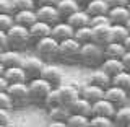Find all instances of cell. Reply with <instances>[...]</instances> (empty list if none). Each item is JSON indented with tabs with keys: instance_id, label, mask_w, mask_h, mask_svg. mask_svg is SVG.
I'll return each mask as SVG.
<instances>
[{
	"instance_id": "6da1fadb",
	"label": "cell",
	"mask_w": 130,
	"mask_h": 127,
	"mask_svg": "<svg viewBox=\"0 0 130 127\" xmlns=\"http://www.w3.org/2000/svg\"><path fill=\"white\" fill-rule=\"evenodd\" d=\"M104 59H106V55H104V47L103 46L96 44L94 41L86 43V44H81L78 60L85 65V67H91V68L101 67V64H103Z\"/></svg>"
},
{
	"instance_id": "7a4b0ae2",
	"label": "cell",
	"mask_w": 130,
	"mask_h": 127,
	"mask_svg": "<svg viewBox=\"0 0 130 127\" xmlns=\"http://www.w3.org/2000/svg\"><path fill=\"white\" fill-rule=\"evenodd\" d=\"M7 38H8V47L16 49V51H23L31 44V34L29 30L26 26L15 23L10 30L7 31Z\"/></svg>"
},
{
	"instance_id": "3957f363",
	"label": "cell",
	"mask_w": 130,
	"mask_h": 127,
	"mask_svg": "<svg viewBox=\"0 0 130 127\" xmlns=\"http://www.w3.org/2000/svg\"><path fill=\"white\" fill-rule=\"evenodd\" d=\"M54 88L47 80H44L42 77L32 78L28 81V90H29V103L34 104H44L46 96L51 93V90Z\"/></svg>"
},
{
	"instance_id": "277c9868",
	"label": "cell",
	"mask_w": 130,
	"mask_h": 127,
	"mask_svg": "<svg viewBox=\"0 0 130 127\" xmlns=\"http://www.w3.org/2000/svg\"><path fill=\"white\" fill-rule=\"evenodd\" d=\"M34 51L39 57H42L44 60H54L59 59V41L52 36H46L36 41Z\"/></svg>"
},
{
	"instance_id": "5b68a950",
	"label": "cell",
	"mask_w": 130,
	"mask_h": 127,
	"mask_svg": "<svg viewBox=\"0 0 130 127\" xmlns=\"http://www.w3.org/2000/svg\"><path fill=\"white\" fill-rule=\"evenodd\" d=\"M80 49H81V44L75 38H68L65 41H60L59 43V59L63 60V62L78 60Z\"/></svg>"
},
{
	"instance_id": "8992f818",
	"label": "cell",
	"mask_w": 130,
	"mask_h": 127,
	"mask_svg": "<svg viewBox=\"0 0 130 127\" xmlns=\"http://www.w3.org/2000/svg\"><path fill=\"white\" fill-rule=\"evenodd\" d=\"M23 70L26 72V77H28V81L32 80V78H38L41 77V72H42L44 65H46V60L42 57H39L38 54L36 55H23L21 59V64Z\"/></svg>"
},
{
	"instance_id": "52a82bcc",
	"label": "cell",
	"mask_w": 130,
	"mask_h": 127,
	"mask_svg": "<svg viewBox=\"0 0 130 127\" xmlns=\"http://www.w3.org/2000/svg\"><path fill=\"white\" fill-rule=\"evenodd\" d=\"M8 95H10L13 106H24L29 103V90H28V81L24 83H10L7 88Z\"/></svg>"
},
{
	"instance_id": "ba28073f",
	"label": "cell",
	"mask_w": 130,
	"mask_h": 127,
	"mask_svg": "<svg viewBox=\"0 0 130 127\" xmlns=\"http://www.w3.org/2000/svg\"><path fill=\"white\" fill-rule=\"evenodd\" d=\"M57 88H59V93H60V101H62V104L68 106V108H70V104L73 103V101L78 100V98L81 96V93H80L81 87L80 85H75V81L60 83Z\"/></svg>"
},
{
	"instance_id": "9c48e42d",
	"label": "cell",
	"mask_w": 130,
	"mask_h": 127,
	"mask_svg": "<svg viewBox=\"0 0 130 127\" xmlns=\"http://www.w3.org/2000/svg\"><path fill=\"white\" fill-rule=\"evenodd\" d=\"M104 98L111 101V103L116 106V108H120V106H124V104H128L130 93H128L125 88H120V87H116V85H111L109 88H106Z\"/></svg>"
},
{
	"instance_id": "30bf717a",
	"label": "cell",
	"mask_w": 130,
	"mask_h": 127,
	"mask_svg": "<svg viewBox=\"0 0 130 127\" xmlns=\"http://www.w3.org/2000/svg\"><path fill=\"white\" fill-rule=\"evenodd\" d=\"M36 13H38V20L46 21L49 24H55V23H59L60 20H63L62 16H60L55 5H38Z\"/></svg>"
},
{
	"instance_id": "8fae6325",
	"label": "cell",
	"mask_w": 130,
	"mask_h": 127,
	"mask_svg": "<svg viewBox=\"0 0 130 127\" xmlns=\"http://www.w3.org/2000/svg\"><path fill=\"white\" fill-rule=\"evenodd\" d=\"M41 77L44 80H47L52 87H59L60 83H63V73L60 70V67H57L54 64H47L44 65L42 72H41Z\"/></svg>"
},
{
	"instance_id": "7c38bea8",
	"label": "cell",
	"mask_w": 130,
	"mask_h": 127,
	"mask_svg": "<svg viewBox=\"0 0 130 127\" xmlns=\"http://www.w3.org/2000/svg\"><path fill=\"white\" fill-rule=\"evenodd\" d=\"M73 33H75V28H73L67 20H60L59 23L52 24L51 36H52V38H55L60 43V41H65V39H68V38H73Z\"/></svg>"
},
{
	"instance_id": "4fadbf2b",
	"label": "cell",
	"mask_w": 130,
	"mask_h": 127,
	"mask_svg": "<svg viewBox=\"0 0 130 127\" xmlns=\"http://www.w3.org/2000/svg\"><path fill=\"white\" fill-rule=\"evenodd\" d=\"M109 21L111 24H125L130 18V10L127 5H120V7H111L109 8Z\"/></svg>"
},
{
	"instance_id": "5bb4252c",
	"label": "cell",
	"mask_w": 130,
	"mask_h": 127,
	"mask_svg": "<svg viewBox=\"0 0 130 127\" xmlns=\"http://www.w3.org/2000/svg\"><path fill=\"white\" fill-rule=\"evenodd\" d=\"M80 93H81V96H83L85 100L89 101V103H96V101H99L101 98H104L106 90L101 88V87H98V85L86 83V85H83V87H81Z\"/></svg>"
},
{
	"instance_id": "9a60e30c",
	"label": "cell",
	"mask_w": 130,
	"mask_h": 127,
	"mask_svg": "<svg viewBox=\"0 0 130 127\" xmlns=\"http://www.w3.org/2000/svg\"><path fill=\"white\" fill-rule=\"evenodd\" d=\"M88 83H93V85H98V87L101 88H109L112 85V77L107 75L103 68H96V70H93L91 73L88 75Z\"/></svg>"
},
{
	"instance_id": "2e32d148",
	"label": "cell",
	"mask_w": 130,
	"mask_h": 127,
	"mask_svg": "<svg viewBox=\"0 0 130 127\" xmlns=\"http://www.w3.org/2000/svg\"><path fill=\"white\" fill-rule=\"evenodd\" d=\"M29 34H31V39L34 41H38L41 38H46V36H51V33H52V24H49L46 21H41V20H38L36 23H32L29 28Z\"/></svg>"
},
{
	"instance_id": "e0dca14e",
	"label": "cell",
	"mask_w": 130,
	"mask_h": 127,
	"mask_svg": "<svg viewBox=\"0 0 130 127\" xmlns=\"http://www.w3.org/2000/svg\"><path fill=\"white\" fill-rule=\"evenodd\" d=\"M21 52L16 51V49H11V47H7L2 51V54H0V62L5 65V68L8 67H15V65H20L21 64Z\"/></svg>"
},
{
	"instance_id": "ac0fdd59",
	"label": "cell",
	"mask_w": 130,
	"mask_h": 127,
	"mask_svg": "<svg viewBox=\"0 0 130 127\" xmlns=\"http://www.w3.org/2000/svg\"><path fill=\"white\" fill-rule=\"evenodd\" d=\"M93 41L103 47L111 43V24L93 26Z\"/></svg>"
},
{
	"instance_id": "d6986e66",
	"label": "cell",
	"mask_w": 130,
	"mask_h": 127,
	"mask_svg": "<svg viewBox=\"0 0 130 127\" xmlns=\"http://www.w3.org/2000/svg\"><path fill=\"white\" fill-rule=\"evenodd\" d=\"M116 106H114L109 100L101 98L99 101L93 103V114H99V116H107L114 119V114H116Z\"/></svg>"
},
{
	"instance_id": "ffe728a7",
	"label": "cell",
	"mask_w": 130,
	"mask_h": 127,
	"mask_svg": "<svg viewBox=\"0 0 130 127\" xmlns=\"http://www.w3.org/2000/svg\"><path fill=\"white\" fill-rule=\"evenodd\" d=\"M55 7H57V10H59L60 16H62L63 20H67L72 13H75L76 10L81 8V2L80 0H59V3H57Z\"/></svg>"
},
{
	"instance_id": "44dd1931",
	"label": "cell",
	"mask_w": 130,
	"mask_h": 127,
	"mask_svg": "<svg viewBox=\"0 0 130 127\" xmlns=\"http://www.w3.org/2000/svg\"><path fill=\"white\" fill-rule=\"evenodd\" d=\"M13 18L15 23L29 28L32 23L38 21V13H36V10H20V11H13Z\"/></svg>"
},
{
	"instance_id": "7402d4cb",
	"label": "cell",
	"mask_w": 130,
	"mask_h": 127,
	"mask_svg": "<svg viewBox=\"0 0 130 127\" xmlns=\"http://www.w3.org/2000/svg\"><path fill=\"white\" fill-rule=\"evenodd\" d=\"M3 75H5V78L8 80V83H24V81H28L26 72L23 70L21 65H15V67L5 68Z\"/></svg>"
},
{
	"instance_id": "603a6c76",
	"label": "cell",
	"mask_w": 130,
	"mask_h": 127,
	"mask_svg": "<svg viewBox=\"0 0 130 127\" xmlns=\"http://www.w3.org/2000/svg\"><path fill=\"white\" fill-rule=\"evenodd\" d=\"M83 8L88 11L91 16H96V15H107L109 13V7L106 0H89V2L83 3Z\"/></svg>"
},
{
	"instance_id": "cb8c5ba5",
	"label": "cell",
	"mask_w": 130,
	"mask_h": 127,
	"mask_svg": "<svg viewBox=\"0 0 130 127\" xmlns=\"http://www.w3.org/2000/svg\"><path fill=\"white\" fill-rule=\"evenodd\" d=\"M67 21L76 30V28H81V26H88L89 21H91V15H89L85 8H80V10H76L75 13H72L68 16Z\"/></svg>"
},
{
	"instance_id": "d4e9b609",
	"label": "cell",
	"mask_w": 130,
	"mask_h": 127,
	"mask_svg": "<svg viewBox=\"0 0 130 127\" xmlns=\"http://www.w3.org/2000/svg\"><path fill=\"white\" fill-rule=\"evenodd\" d=\"M101 68L111 77L120 73L122 70H125L124 64H122V59H114V57H106L103 60V64H101Z\"/></svg>"
},
{
	"instance_id": "484cf974",
	"label": "cell",
	"mask_w": 130,
	"mask_h": 127,
	"mask_svg": "<svg viewBox=\"0 0 130 127\" xmlns=\"http://www.w3.org/2000/svg\"><path fill=\"white\" fill-rule=\"evenodd\" d=\"M70 111L76 114H83V116L91 117L93 116V103H89L88 100H85L83 96H80L78 100H75L70 104Z\"/></svg>"
},
{
	"instance_id": "4316f807",
	"label": "cell",
	"mask_w": 130,
	"mask_h": 127,
	"mask_svg": "<svg viewBox=\"0 0 130 127\" xmlns=\"http://www.w3.org/2000/svg\"><path fill=\"white\" fill-rule=\"evenodd\" d=\"M70 114H72L70 108L65 106V104H57V106H54V108L47 109V116H49L51 121H63V122H67Z\"/></svg>"
},
{
	"instance_id": "83f0119b",
	"label": "cell",
	"mask_w": 130,
	"mask_h": 127,
	"mask_svg": "<svg viewBox=\"0 0 130 127\" xmlns=\"http://www.w3.org/2000/svg\"><path fill=\"white\" fill-rule=\"evenodd\" d=\"M114 125H117V127H128L130 125V104H124L116 109Z\"/></svg>"
},
{
	"instance_id": "f1b7e54d",
	"label": "cell",
	"mask_w": 130,
	"mask_h": 127,
	"mask_svg": "<svg viewBox=\"0 0 130 127\" xmlns=\"http://www.w3.org/2000/svg\"><path fill=\"white\" fill-rule=\"evenodd\" d=\"M127 52L124 43H109L104 46V55L106 57H114V59H122L124 54Z\"/></svg>"
},
{
	"instance_id": "f546056e",
	"label": "cell",
	"mask_w": 130,
	"mask_h": 127,
	"mask_svg": "<svg viewBox=\"0 0 130 127\" xmlns=\"http://www.w3.org/2000/svg\"><path fill=\"white\" fill-rule=\"evenodd\" d=\"M130 34L125 24H111V41L112 43H124Z\"/></svg>"
},
{
	"instance_id": "4dcf8cb0",
	"label": "cell",
	"mask_w": 130,
	"mask_h": 127,
	"mask_svg": "<svg viewBox=\"0 0 130 127\" xmlns=\"http://www.w3.org/2000/svg\"><path fill=\"white\" fill-rule=\"evenodd\" d=\"M73 38L78 41L80 44L91 43V41H93V26H91V24H88V26L76 28L75 33H73Z\"/></svg>"
},
{
	"instance_id": "1f68e13d",
	"label": "cell",
	"mask_w": 130,
	"mask_h": 127,
	"mask_svg": "<svg viewBox=\"0 0 130 127\" xmlns=\"http://www.w3.org/2000/svg\"><path fill=\"white\" fill-rule=\"evenodd\" d=\"M89 119L91 117H88V116L72 112L67 119V127H89Z\"/></svg>"
},
{
	"instance_id": "d6a6232c",
	"label": "cell",
	"mask_w": 130,
	"mask_h": 127,
	"mask_svg": "<svg viewBox=\"0 0 130 127\" xmlns=\"http://www.w3.org/2000/svg\"><path fill=\"white\" fill-rule=\"evenodd\" d=\"M112 85L120 87V88H125V90L130 93V72L122 70L120 73L114 75V77H112Z\"/></svg>"
},
{
	"instance_id": "836d02e7",
	"label": "cell",
	"mask_w": 130,
	"mask_h": 127,
	"mask_svg": "<svg viewBox=\"0 0 130 127\" xmlns=\"http://www.w3.org/2000/svg\"><path fill=\"white\" fill-rule=\"evenodd\" d=\"M114 119L107 116H99V114H93L89 119V127H112Z\"/></svg>"
},
{
	"instance_id": "e575fe53",
	"label": "cell",
	"mask_w": 130,
	"mask_h": 127,
	"mask_svg": "<svg viewBox=\"0 0 130 127\" xmlns=\"http://www.w3.org/2000/svg\"><path fill=\"white\" fill-rule=\"evenodd\" d=\"M57 104H62V101H60V93H59V88L54 87L51 90V93L46 96V100H44V106L49 109V108H54Z\"/></svg>"
},
{
	"instance_id": "d590c367",
	"label": "cell",
	"mask_w": 130,
	"mask_h": 127,
	"mask_svg": "<svg viewBox=\"0 0 130 127\" xmlns=\"http://www.w3.org/2000/svg\"><path fill=\"white\" fill-rule=\"evenodd\" d=\"M38 0H13V11L20 10H36Z\"/></svg>"
},
{
	"instance_id": "8d00e7d4",
	"label": "cell",
	"mask_w": 130,
	"mask_h": 127,
	"mask_svg": "<svg viewBox=\"0 0 130 127\" xmlns=\"http://www.w3.org/2000/svg\"><path fill=\"white\" fill-rule=\"evenodd\" d=\"M13 24H15L13 13H0V30L2 31H8Z\"/></svg>"
},
{
	"instance_id": "74e56055",
	"label": "cell",
	"mask_w": 130,
	"mask_h": 127,
	"mask_svg": "<svg viewBox=\"0 0 130 127\" xmlns=\"http://www.w3.org/2000/svg\"><path fill=\"white\" fill-rule=\"evenodd\" d=\"M0 108L2 109H11L13 108V101H11L8 91H0Z\"/></svg>"
},
{
	"instance_id": "f35d334b",
	"label": "cell",
	"mask_w": 130,
	"mask_h": 127,
	"mask_svg": "<svg viewBox=\"0 0 130 127\" xmlns=\"http://www.w3.org/2000/svg\"><path fill=\"white\" fill-rule=\"evenodd\" d=\"M89 24L91 26H101V24H111V21H109L107 15H96V16H91Z\"/></svg>"
},
{
	"instance_id": "ab89813d",
	"label": "cell",
	"mask_w": 130,
	"mask_h": 127,
	"mask_svg": "<svg viewBox=\"0 0 130 127\" xmlns=\"http://www.w3.org/2000/svg\"><path fill=\"white\" fill-rule=\"evenodd\" d=\"M10 122H11L10 109H2V108H0V127L10 125Z\"/></svg>"
},
{
	"instance_id": "60d3db41",
	"label": "cell",
	"mask_w": 130,
	"mask_h": 127,
	"mask_svg": "<svg viewBox=\"0 0 130 127\" xmlns=\"http://www.w3.org/2000/svg\"><path fill=\"white\" fill-rule=\"evenodd\" d=\"M0 13H13V0H0Z\"/></svg>"
},
{
	"instance_id": "b9f144b4",
	"label": "cell",
	"mask_w": 130,
	"mask_h": 127,
	"mask_svg": "<svg viewBox=\"0 0 130 127\" xmlns=\"http://www.w3.org/2000/svg\"><path fill=\"white\" fill-rule=\"evenodd\" d=\"M8 47V38H7V31L0 30V49H7Z\"/></svg>"
},
{
	"instance_id": "7bdbcfd3",
	"label": "cell",
	"mask_w": 130,
	"mask_h": 127,
	"mask_svg": "<svg viewBox=\"0 0 130 127\" xmlns=\"http://www.w3.org/2000/svg\"><path fill=\"white\" fill-rule=\"evenodd\" d=\"M122 64H124V68L127 72H130V51H127L122 57Z\"/></svg>"
},
{
	"instance_id": "ee69618b",
	"label": "cell",
	"mask_w": 130,
	"mask_h": 127,
	"mask_svg": "<svg viewBox=\"0 0 130 127\" xmlns=\"http://www.w3.org/2000/svg\"><path fill=\"white\" fill-rule=\"evenodd\" d=\"M109 7H120V5H127L128 0H106Z\"/></svg>"
},
{
	"instance_id": "f6af8a7d",
	"label": "cell",
	"mask_w": 130,
	"mask_h": 127,
	"mask_svg": "<svg viewBox=\"0 0 130 127\" xmlns=\"http://www.w3.org/2000/svg\"><path fill=\"white\" fill-rule=\"evenodd\" d=\"M8 80L5 78V75H0V91H5V90L8 88Z\"/></svg>"
},
{
	"instance_id": "bcb514c9",
	"label": "cell",
	"mask_w": 130,
	"mask_h": 127,
	"mask_svg": "<svg viewBox=\"0 0 130 127\" xmlns=\"http://www.w3.org/2000/svg\"><path fill=\"white\" fill-rule=\"evenodd\" d=\"M47 125L49 127H67V122H63V121H51V122H47Z\"/></svg>"
},
{
	"instance_id": "7dc6e473",
	"label": "cell",
	"mask_w": 130,
	"mask_h": 127,
	"mask_svg": "<svg viewBox=\"0 0 130 127\" xmlns=\"http://www.w3.org/2000/svg\"><path fill=\"white\" fill-rule=\"evenodd\" d=\"M59 0H38V5H57Z\"/></svg>"
},
{
	"instance_id": "c3c4849f",
	"label": "cell",
	"mask_w": 130,
	"mask_h": 127,
	"mask_svg": "<svg viewBox=\"0 0 130 127\" xmlns=\"http://www.w3.org/2000/svg\"><path fill=\"white\" fill-rule=\"evenodd\" d=\"M124 46H125V49H127V51H130V34L127 36V39L124 41Z\"/></svg>"
},
{
	"instance_id": "681fc988",
	"label": "cell",
	"mask_w": 130,
	"mask_h": 127,
	"mask_svg": "<svg viewBox=\"0 0 130 127\" xmlns=\"http://www.w3.org/2000/svg\"><path fill=\"white\" fill-rule=\"evenodd\" d=\"M3 72H5V65L0 62V75H3Z\"/></svg>"
},
{
	"instance_id": "f907efd6",
	"label": "cell",
	"mask_w": 130,
	"mask_h": 127,
	"mask_svg": "<svg viewBox=\"0 0 130 127\" xmlns=\"http://www.w3.org/2000/svg\"><path fill=\"white\" fill-rule=\"evenodd\" d=\"M125 26H127V30H128V33H130V18H128V21L125 23Z\"/></svg>"
},
{
	"instance_id": "816d5d0a",
	"label": "cell",
	"mask_w": 130,
	"mask_h": 127,
	"mask_svg": "<svg viewBox=\"0 0 130 127\" xmlns=\"http://www.w3.org/2000/svg\"><path fill=\"white\" fill-rule=\"evenodd\" d=\"M80 2H81V3H86V2H89V0H80Z\"/></svg>"
},
{
	"instance_id": "f5cc1de1",
	"label": "cell",
	"mask_w": 130,
	"mask_h": 127,
	"mask_svg": "<svg viewBox=\"0 0 130 127\" xmlns=\"http://www.w3.org/2000/svg\"><path fill=\"white\" fill-rule=\"evenodd\" d=\"M127 8H128V10H130V0H128V3H127Z\"/></svg>"
},
{
	"instance_id": "db71d44e",
	"label": "cell",
	"mask_w": 130,
	"mask_h": 127,
	"mask_svg": "<svg viewBox=\"0 0 130 127\" xmlns=\"http://www.w3.org/2000/svg\"><path fill=\"white\" fill-rule=\"evenodd\" d=\"M2 51H3V49H0V54H2Z\"/></svg>"
}]
</instances>
